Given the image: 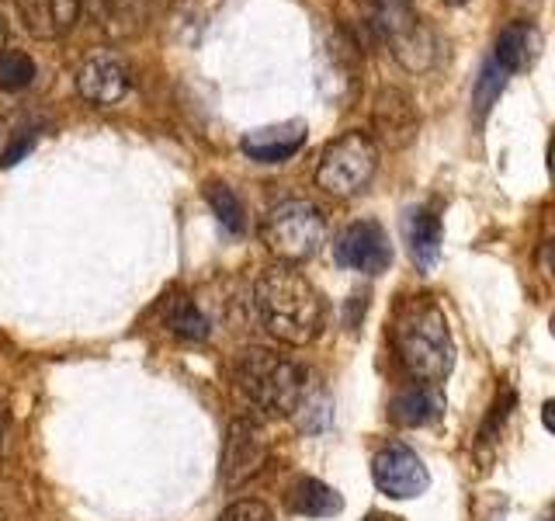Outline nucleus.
I'll return each mask as SVG.
<instances>
[{
    "label": "nucleus",
    "instance_id": "obj_1",
    "mask_svg": "<svg viewBox=\"0 0 555 521\" xmlns=\"http://www.w3.org/2000/svg\"><path fill=\"white\" fill-rule=\"evenodd\" d=\"M392 347L403 369L430 386H441L455 369V341H451L448 317L434 295L399 300L392 313Z\"/></svg>",
    "mask_w": 555,
    "mask_h": 521
},
{
    "label": "nucleus",
    "instance_id": "obj_2",
    "mask_svg": "<svg viewBox=\"0 0 555 521\" xmlns=\"http://www.w3.org/2000/svg\"><path fill=\"white\" fill-rule=\"evenodd\" d=\"M254 303L264 327L278 341H285L292 347L312 344L323 330V295L317 285L295 268V265H271L268 271H260L254 285Z\"/></svg>",
    "mask_w": 555,
    "mask_h": 521
},
{
    "label": "nucleus",
    "instance_id": "obj_3",
    "mask_svg": "<svg viewBox=\"0 0 555 521\" xmlns=\"http://www.w3.org/2000/svg\"><path fill=\"white\" fill-rule=\"evenodd\" d=\"M236 390L268 417H292L306 407V372L271 347H243L236 358Z\"/></svg>",
    "mask_w": 555,
    "mask_h": 521
},
{
    "label": "nucleus",
    "instance_id": "obj_4",
    "mask_svg": "<svg viewBox=\"0 0 555 521\" xmlns=\"http://www.w3.org/2000/svg\"><path fill=\"white\" fill-rule=\"evenodd\" d=\"M369 14V28L378 42H386L392 56L413 74H421L438 56V39L424 25V17L410 8V0H354Z\"/></svg>",
    "mask_w": 555,
    "mask_h": 521
},
{
    "label": "nucleus",
    "instance_id": "obj_5",
    "mask_svg": "<svg viewBox=\"0 0 555 521\" xmlns=\"http://www.w3.org/2000/svg\"><path fill=\"white\" fill-rule=\"evenodd\" d=\"M260 240L282 265H302L323 251L326 219L312 202L285 199L271 205L268 216L260 219Z\"/></svg>",
    "mask_w": 555,
    "mask_h": 521
},
{
    "label": "nucleus",
    "instance_id": "obj_6",
    "mask_svg": "<svg viewBox=\"0 0 555 521\" xmlns=\"http://www.w3.org/2000/svg\"><path fill=\"white\" fill-rule=\"evenodd\" d=\"M378 170V147L369 132H344L326 143L317 164V185L337 199H351L369 188Z\"/></svg>",
    "mask_w": 555,
    "mask_h": 521
},
{
    "label": "nucleus",
    "instance_id": "obj_7",
    "mask_svg": "<svg viewBox=\"0 0 555 521\" xmlns=\"http://www.w3.org/2000/svg\"><path fill=\"white\" fill-rule=\"evenodd\" d=\"M361 46L344 25H326L320 31V91L347 109L361 91Z\"/></svg>",
    "mask_w": 555,
    "mask_h": 521
},
{
    "label": "nucleus",
    "instance_id": "obj_8",
    "mask_svg": "<svg viewBox=\"0 0 555 521\" xmlns=\"http://www.w3.org/2000/svg\"><path fill=\"white\" fill-rule=\"evenodd\" d=\"M268 456H271V445H268L264 428L250 421V417H236L230 431H225L222 456H219L222 486H240L254 480L260 469L268 466Z\"/></svg>",
    "mask_w": 555,
    "mask_h": 521
},
{
    "label": "nucleus",
    "instance_id": "obj_9",
    "mask_svg": "<svg viewBox=\"0 0 555 521\" xmlns=\"http://www.w3.org/2000/svg\"><path fill=\"white\" fill-rule=\"evenodd\" d=\"M372 480L392 500H413L430 486L424 459L403 442H389L386 448H378V456L372 459Z\"/></svg>",
    "mask_w": 555,
    "mask_h": 521
},
{
    "label": "nucleus",
    "instance_id": "obj_10",
    "mask_svg": "<svg viewBox=\"0 0 555 521\" xmlns=\"http://www.w3.org/2000/svg\"><path fill=\"white\" fill-rule=\"evenodd\" d=\"M334 257H337V265L351 271L382 275L392 265V243H389V233L382 230L375 219H358L337 233Z\"/></svg>",
    "mask_w": 555,
    "mask_h": 521
},
{
    "label": "nucleus",
    "instance_id": "obj_11",
    "mask_svg": "<svg viewBox=\"0 0 555 521\" xmlns=\"http://www.w3.org/2000/svg\"><path fill=\"white\" fill-rule=\"evenodd\" d=\"M416 129H421V112H416L413 98L403 87H382L372 101V132L378 143L403 150L416 139Z\"/></svg>",
    "mask_w": 555,
    "mask_h": 521
},
{
    "label": "nucleus",
    "instance_id": "obj_12",
    "mask_svg": "<svg viewBox=\"0 0 555 521\" xmlns=\"http://www.w3.org/2000/svg\"><path fill=\"white\" fill-rule=\"evenodd\" d=\"M129 66L121 63L115 52H98V56L83 60L77 69V91L91 104H115L129 91Z\"/></svg>",
    "mask_w": 555,
    "mask_h": 521
},
{
    "label": "nucleus",
    "instance_id": "obj_13",
    "mask_svg": "<svg viewBox=\"0 0 555 521\" xmlns=\"http://www.w3.org/2000/svg\"><path fill=\"white\" fill-rule=\"evenodd\" d=\"M306 122L292 118V122H278V126H260L254 132L243 136L240 150L257 164H285L288 156H295L306 147Z\"/></svg>",
    "mask_w": 555,
    "mask_h": 521
},
{
    "label": "nucleus",
    "instance_id": "obj_14",
    "mask_svg": "<svg viewBox=\"0 0 555 521\" xmlns=\"http://www.w3.org/2000/svg\"><path fill=\"white\" fill-rule=\"evenodd\" d=\"M14 8L35 39H60L80 22V0H14Z\"/></svg>",
    "mask_w": 555,
    "mask_h": 521
},
{
    "label": "nucleus",
    "instance_id": "obj_15",
    "mask_svg": "<svg viewBox=\"0 0 555 521\" xmlns=\"http://www.w3.org/2000/svg\"><path fill=\"white\" fill-rule=\"evenodd\" d=\"M542 56V31L531 22H511L507 28H500L496 46H493V63L503 74H517V69L534 66V60Z\"/></svg>",
    "mask_w": 555,
    "mask_h": 521
},
{
    "label": "nucleus",
    "instance_id": "obj_16",
    "mask_svg": "<svg viewBox=\"0 0 555 521\" xmlns=\"http://www.w3.org/2000/svg\"><path fill=\"white\" fill-rule=\"evenodd\" d=\"M403 237L416 268H434L441 257V216L434 205H413L403 219Z\"/></svg>",
    "mask_w": 555,
    "mask_h": 521
},
{
    "label": "nucleus",
    "instance_id": "obj_17",
    "mask_svg": "<svg viewBox=\"0 0 555 521\" xmlns=\"http://www.w3.org/2000/svg\"><path fill=\"white\" fill-rule=\"evenodd\" d=\"M441 414H444V396L438 386H430V382H416V386L399 390L389 404V417L403 428L434 424Z\"/></svg>",
    "mask_w": 555,
    "mask_h": 521
},
{
    "label": "nucleus",
    "instance_id": "obj_18",
    "mask_svg": "<svg viewBox=\"0 0 555 521\" xmlns=\"http://www.w3.org/2000/svg\"><path fill=\"white\" fill-rule=\"evenodd\" d=\"M91 17L101 31H108L112 39H126L146 25L150 17V0H87Z\"/></svg>",
    "mask_w": 555,
    "mask_h": 521
},
{
    "label": "nucleus",
    "instance_id": "obj_19",
    "mask_svg": "<svg viewBox=\"0 0 555 521\" xmlns=\"http://www.w3.org/2000/svg\"><path fill=\"white\" fill-rule=\"evenodd\" d=\"M288 508L302 518H334L344 511V497L317 476H302L288 491Z\"/></svg>",
    "mask_w": 555,
    "mask_h": 521
},
{
    "label": "nucleus",
    "instance_id": "obj_20",
    "mask_svg": "<svg viewBox=\"0 0 555 521\" xmlns=\"http://www.w3.org/2000/svg\"><path fill=\"white\" fill-rule=\"evenodd\" d=\"M164 317H167L170 334H178L184 341H205L208 338V320L202 317L195 300H188V295H173V300H167Z\"/></svg>",
    "mask_w": 555,
    "mask_h": 521
},
{
    "label": "nucleus",
    "instance_id": "obj_21",
    "mask_svg": "<svg viewBox=\"0 0 555 521\" xmlns=\"http://www.w3.org/2000/svg\"><path fill=\"white\" fill-rule=\"evenodd\" d=\"M205 199H208V205H212V213L219 216V223L225 226V230L243 233V226H247V219H243V202L236 199V191L230 185L212 181L205 188Z\"/></svg>",
    "mask_w": 555,
    "mask_h": 521
},
{
    "label": "nucleus",
    "instance_id": "obj_22",
    "mask_svg": "<svg viewBox=\"0 0 555 521\" xmlns=\"http://www.w3.org/2000/svg\"><path fill=\"white\" fill-rule=\"evenodd\" d=\"M35 80V63L22 49H4L0 52V91H25Z\"/></svg>",
    "mask_w": 555,
    "mask_h": 521
},
{
    "label": "nucleus",
    "instance_id": "obj_23",
    "mask_svg": "<svg viewBox=\"0 0 555 521\" xmlns=\"http://www.w3.org/2000/svg\"><path fill=\"white\" fill-rule=\"evenodd\" d=\"M503 84H507V74H503V69H500L493 60H486L482 69H479V80H476V87H473V104H476L479 118L493 109V101L500 98Z\"/></svg>",
    "mask_w": 555,
    "mask_h": 521
},
{
    "label": "nucleus",
    "instance_id": "obj_24",
    "mask_svg": "<svg viewBox=\"0 0 555 521\" xmlns=\"http://www.w3.org/2000/svg\"><path fill=\"white\" fill-rule=\"evenodd\" d=\"M219 521H274V511L268 508L264 500L247 497V500L230 504V508L222 511V518H219Z\"/></svg>",
    "mask_w": 555,
    "mask_h": 521
},
{
    "label": "nucleus",
    "instance_id": "obj_25",
    "mask_svg": "<svg viewBox=\"0 0 555 521\" xmlns=\"http://www.w3.org/2000/svg\"><path fill=\"white\" fill-rule=\"evenodd\" d=\"M35 139H39V132L35 129H17V136H14V143L0 153V167H14L17 161H22V156L35 147Z\"/></svg>",
    "mask_w": 555,
    "mask_h": 521
},
{
    "label": "nucleus",
    "instance_id": "obj_26",
    "mask_svg": "<svg viewBox=\"0 0 555 521\" xmlns=\"http://www.w3.org/2000/svg\"><path fill=\"white\" fill-rule=\"evenodd\" d=\"M4 439H8V410L0 407V448H4Z\"/></svg>",
    "mask_w": 555,
    "mask_h": 521
},
{
    "label": "nucleus",
    "instance_id": "obj_27",
    "mask_svg": "<svg viewBox=\"0 0 555 521\" xmlns=\"http://www.w3.org/2000/svg\"><path fill=\"white\" fill-rule=\"evenodd\" d=\"M4 35H8V28H4V17H0V46H4Z\"/></svg>",
    "mask_w": 555,
    "mask_h": 521
},
{
    "label": "nucleus",
    "instance_id": "obj_28",
    "mask_svg": "<svg viewBox=\"0 0 555 521\" xmlns=\"http://www.w3.org/2000/svg\"><path fill=\"white\" fill-rule=\"evenodd\" d=\"M448 4H455V8H462V4H465V0H448Z\"/></svg>",
    "mask_w": 555,
    "mask_h": 521
},
{
    "label": "nucleus",
    "instance_id": "obj_29",
    "mask_svg": "<svg viewBox=\"0 0 555 521\" xmlns=\"http://www.w3.org/2000/svg\"><path fill=\"white\" fill-rule=\"evenodd\" d=\"M369 521H378V514H372V518H369Z\"/></svg>",
    "mask_w": 555,
    "mask_h": 521
}]
</instances>
